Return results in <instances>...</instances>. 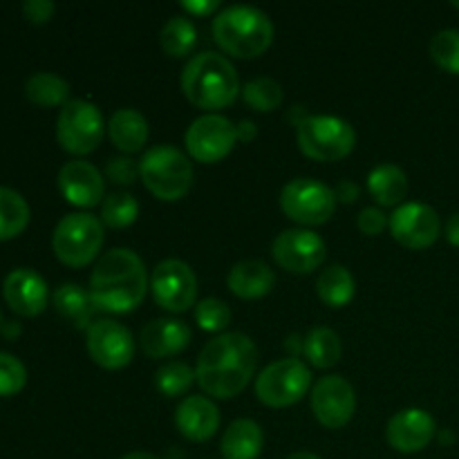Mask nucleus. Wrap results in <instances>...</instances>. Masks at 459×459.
I'll use <instances>...</instances> for the list:
<instances>
[{"label":"nucleus","mask_w":459,"mask_h":459,"mask_svg":"<svg viewBox=\"0 0 459 459\" xmlns=\"http://www.w3.org/2000/svg\"><path fill=\"white\" fill-rule=\"evenodd\" d=\"M258 348L242 332H224L211 339L197 357V384L213 399L238 397L254 379Z\"/></svg>","instance_id":"f257e3e1"},{"label":"nucleus","mask_w":459,"mask_h":459,"mask_svg":"<svg viewBox=\"0 0 459 459\" xmlns=\"http://www.w3.org/2000/svg\"><path fill=\"white\" fill-rule=\"evenodd\" d=\"M146 290V264L133 249L126 247L106 251L97 260L90 276V299L97 312H133L142 305Z\"/></svg>","instance_id":"f03ea898"},{"label":"nucleus","mask_w":459,"mask_h":459,"mask_svg":"<svg viewBox=\"0 0 459 459\" xmlns=\"http://www.w3.org/2000/svg\"><path fill=\"white\" fill-rule=\"evenodd\" d=\"M182 90L193 106L213 112L236 101L242 88L238 70L224 54L200 52L184 65Z\"/></svg>","instance_id":"7ed1b4c3"},{"label":"nucleus","mask_w":459,"mask_h":459,"mask_svg":"<svg viewBox=\"0 0 459 459\" xmlns=\"http://www.w3.org/2000/svg\"><path fill=\"white\" fill-rule=\"evenodd\" d=\"M213 39L236 58H255L269 49L273 40V22L254 4H229L213 18Z\"/></svg>","instance_id":"20e7f679"},{"label":"nucleus","mask_w":459,"mask_h":459,"mask_svg":"<svg viewBox=\"0 0 459 459\" xmlns=\"http://www.w3.org/2000/svg\"><path fill=\"white\" fill-rule=\"evenodd\" d=\"M139 178L143 186L164 202L182 200L195 184V170L191 160L170 143L148 148L139 160Z\"/></svg>","instance_id":"39448f33"},{"label":"nucleus","mask_w":459,"mask_h":459,"mask_svg":"<svg viewBox=\"0 0 459 459\" xmlns=\"http://www.w3.org/2000/svg\"><path fill=\"white\" fill-rule=\"evenodd\" d=\"M299 148L316 161H339L357 146L352 124L336 115H307L296 126Z\"/></svg>","instance_id":"423d86ee"},{"label":"nucleus","mask_w":459,"mask_h":459,"mask_svg":"<svg viewBox=\"0 0 459 459\" xmlns=\"http://www.w3.org/2000/svg\"><path fill=\"white\" fill-rule=\"evenodd\" d=\"M103 222L92 213H67L58 220L52 233V249L67 267H85L99 255L103 247Z\"/></svg>","instance_id":"0eeeda50"},{"label":"nucleus","mask_w":459,"mask_h":459,"mask_svg":"<svg viewBox=\"0 0 459 459\" xmlns=\"http://www.w3.org/2000/svg\"><path fill=\"white\" fill-rule=\"evenodd\" d=\"M312 385V370L299 357L278 359L255 377V394L269 408L299 403Z\"/></svg>","instance_id":"6e6552de"},{"label":"nucleus","mask_w":459,"mask_h":459,"mask_svg":"<svg viewBox=\"0 0 459 459\" xmlns=\"http://www.w3.org/2000/svg\"><path fill=\"white\" fill-rule=\"evenodd\" d=\"M334 188L314 178H296L281 191V209L300 227H318L334 215Z\"/></svg>","instance_id":"1a4fd4ad"},{"label":"nucleus","mask_w":459,"mask_h":459,"mask_svg":"<svg viewBox=\"0 0 459 459\" xmlns=\"http://www.w3.org/2000/svg\"><path fill=\"white\" fill-rule=\"evenodd\" d=\"M106 134L101 110L85 99H70L56 119V139L63 151L72 155H88L97 151Z\"/></svg>","instance_id":"9d476101"},{"label":"nucleus","mask_w":459,"mask_h":459,"mask_svg":"<svg viewBox=\"0 0 459 459\" xmlns=\"http://www.w3.org/2000/svg\"><path fill=\"white\" fill-rule=\"evenodd\" d=\"M152 299L166 312L182 314L191 309L197 299L195 272L179 258H166L157 263L151 276Z\"/></svg>","instance_id":"9b49d317"},{"label":"nucleus","mask_w":459,"mask_h":459,"mask_svg":"<svg viewBox=\"0 0 459 459\" xmlns=\"http://www.w3.org/2000/svg\"><path fill=\"white\" fill-rule=\"evenodd\" d=\"M184 142H186V151L193 160L202 161V164H213V161L224 160L233 151L238 142V130L229 117L206 112L188 126Z\"/></svg>","instance_id":"f8f14e48"},{"label":"nucleus","mask_w":459,"mask_h":459,"mask_svg":"<svg viewBox=\"0 0 459 459\" xmlns=\"http://www.w3.org/2000/svg\"><path fill=\"white\" fill-rule=\"evenodd\" d=\"M85 350L97 366L121 370L134 357V339L124 323L115 318H97L85 332Z\"/></svg>","instance_id":"ddd939ff"},{"label":"nucleus","mask_w":459,"mask_h":459,"mask_svg":"<svg viewBox=\"0 0 459 459\" xmlns=\"http://www.w3.org/2000/svg\"><path fill=\"white\" fill-rule=\"evenodd\" d=\"M390 233L406 249H429L442 233V220L430 204L403 202L390 215Z\"/></svg>","instance_id":"4468645a"},{"label":"nucleus","mask_w":459,"mask_h":459,"mask_svg":"<svg viewBox=\"0 0 459 459\" xmlns=\"http://www.w3.org/2000/svg\"><path fill=\"white\" fill-rule=\"evenodd\" d=\"M278 267L291 273H312L325 260V240L312 229H285L272 245Z\"/></svg>","instance_id":"2eb2a0df"},{"label":"nucleus","mask_w":459,"mask_h":459,"mask_svg":"<svg viewBox=\"0 0 459 459\" xmlns=\"http://www.w3.org/2000/svg\"><path fill=\"white\" fill-rule=\"evenodd\" d=\"M312 412L325 429H343L357 412V393L345 377L327 375L314 384Z\"/></svg>","instance_id":"dca6fc26"},{"label":"nucleus","mask_w":459,"mask_h":459,"mask_svg":"<svg viewBox=\"0 0 459 459\" xmlns=\"http://www.w3.org/2000/svg\"><path fill=\"white\" fill-rule=\"evenodd\" d=\"M437 435V424L433 415L424 408H403L390 417L385 426V442L399 453H420L429 448Z\"/></svg>","instance_id":"f3484780"},{"label":"nucleus","mask_w":459,"mask_h":459,"mask_svg":"<svg viewBox=\"0 0 459 459\" xmlns=\"http://www.w3.org/2000/svg\"><path fill=\"white\" fill-rule=\"evenodd\" d=\"M58 188L70 204L92 209L106 200V179L103 173L85 160H72L58 170Z\"/></svg>","instance_id":"a211bd4d"},{"label":"nucleus","mask_w":459,"mask_h":459,"mask_svg":"<svg viewBox=\"0 0 459 459\" xmlns=\"http://www.w3.org/2000/svg\"><path fill=\"white\" fill-rule=\"evenodd\" d=\"M3 296L9 309L21 316H39L49 300L48 282L34 269L18 267L7 273L3 282Z\"/></svg>","instance_id":"6ab92c4d"},{"label":"nucleus","mask_w":459,"mask_h":459,"mask_svg":"<svg viewBox=\"0 0 459 459\" xmlns=\"http://www.w3.org/2000/svg\"><path fill=\"white\" fill-rule=\"evenodd\" d=\"M191 327L179 318H152L143 325L139 334V343L146 357L151 359H169L184 352L191 343Z\"/></svg>","instance_id":"aec40b11"},{"label":"nucleus","mask_w":459,"mask_h":459,"mask_svg":"<svg viewBox=\"0 0 459 459\" xmlns=\"http://www.w3.org/2000/svg\"><path fill=\"white\" fill-rule=\"evenodd\" d=\"M175 426L191 442H209L220 429V411L213 399L191 394L179 402L175 411Z\"/></svg>","instance_id":"412c9836"},{"label":"nucleus","mask_w":459,"mask_h":459,"mask_svg":"<svg viewBox=\"0 0 459 459\" xmlns=\"http://www.w3.org/2000/svg\"><path fill=\"white\" fill-rule=\"evenodd\" d=\"M227 285L238 299H263L276 285V273H273V269L264 260H240L229 272Z\"/></svg>","instance_id":"4be33fe9"},{"label":"nucleus","mask_w":459,"mask_h":459,"mask_svg":"<svg viewBox=\"0 0 459 459\" xmlns=\"http://www.w3.org/2000/svg\"><path fill=\"white\" fill-rule=\"evenodd\" d=\"M263 446L264 433L258 421L240 417V420L231 421L229 429L224 430L220 451H222L224 459H258Z\"/></svg>","instance_id":"5701e85b"},{"label":"nucleus","mask_w":459,"mask_h":459,"mask_svg":"<svg viewBox=\"0 0 459 459\" xmlns=\"http://www.w3.org/2000/svg\"><path fill=\"white\" fill-rule=\"evenodd\" d=\"M110 142L126 155L139 152L148 142V121L134 108H119L108 121Z\"/></svg>","instance_id":"b1692460"},{"label":"nucleus","mask_w":459,"mask_h":459,"mask_svg":"<svg viewBox=\"0 0 459 459\" xmlns=\"http://www.w3.org/2000/svg\"><path fill=\"white\" fill-rule=\"evenodd\" d=\"M408 175L402 166L385 161L368 173V191L381 206H402L408 195Z\"/></svg>","instance_id":"393cba45"},{"label":"nucleus","mask_w":459,"mask_h":459,"mask_svg":"<svg viewBox=\"0 0 459 459\" xmlns=\"http://www.w3.org/2000/svg\"><path fill=\"white\" fill-rule=\"evenodd\" d=\"M52 305L65 321L74 323L76 327L88 332V327L94 323V307L92 299H90V290H83L76 282H63L54 290Z\"/></svg>","instance_id":"a878e982"},{"label":"nucleus","mask_w":459,"mask_h":459,"mask_svg":"<svg viewBox=\"0 0 459 459\" xmlns=\"http://www.w3.org/2000/svg\"><path fill=\"white\" fill-rule=\"evenodd\" d=\"M316 294L330 307H345L357 294V281L343 264H330L316 278Z\"/></svg>","instance_id":"bb28decb"},{"label":"nucleus","mask_w":459,"mask_h":459,"mask_svg":"<svg viewBox=\"0 0 459 459\" xmlns=\"http://www.w3.org/2000/svg\"><path fill=\"white\" fill-rule=\"evenodd\" d=\"M341 352H343V345H341L339 334L330 327H314L305 334L303 339V354L314 368H334L341 361Z\"/></svg>","instance_id":"cd10ccee"},{"label":"nucleus","mask_w":459,"mask_h":459,"mask_svg":"<svg viewBox=\"0 0 459 459\" xmlns=\"http://www.w3.org/2000/svg\"><path fill=\"white\" fill-rule=\"evenodd\" d=\"M25 94L34 106L56 108L70 101V83L54 72H36L27 79Z\"/></svg>","instance_id":"c85d7f7f"},{"label":"nucleus","mask_w":459,"mask_h":459,"mask_svg":"<svg viewBox=\"0 0 459 459\" xmlns=\"http://www.w3.org/2000/svg\"><path fill=\"white\" fill-rule=\"evenodd\" d=\"M160 45L169 56H188L197 45L195 22L188 16H170L160 30Z\"/></svg>","instance_id":"c756f323"},{"label":"nucleus","mask_w":459,"mask_h":459,"mask_svg":"<svg viewBox=\"0 0 459 459\" xmlns=\"http://www.w3.org/2000/svg\"><path fill=\"white\" fill-rule=\"evenodd\" d=\"M30 224V204L18 191L0 186V240L21 236Z\"/></svg>","instance_id":"7c9ffc66"},{"label":"nucleus","mask_w":459,"mask_h":459,"mask_svg":"<svg viewBox=\"0 0 459 459\" xmlns=\"http://www.w3.org/2000/svg\"><path fill=\"white\" fill-rule=\"evenodd\" d=\"M240 94L249 103V108L258 112L276 110V108H281L282 99H285L282 85L276 79H272V76H255L249 83L242 85Z\"/></svg>","instance_id":"2f4dec72"},{"label":"nucleus","mask_w":459,"mask_h":459,"mask_svg":"<svg viewBox=\"0 0 459 459\" xmlns=\"http://www.w3.org/2000/svg\"><path fill=\"white\" fill-rule=\"evenodd\" d=\"M139 202L130 191L108 193L101 202V222L112 229H124L137 220Z\"/></svg>","instance_id":"473e14b6"},{"label":"nucleus","mask_w":459,"mask_h":459,"mask_svg":"<svg viewBox=\"0 0 459 459\" xmlns=\"http://www.w3.org/2000/svg\"><path fill=\"white\" fill-rule=\"evenodd\" d=\"M197 381L195 370L184 361H169L155 372V385L164 397H182Z\"/></svg>","instance_id":"72a5a7b5"},{"label":"nucleus","mask_w":459,"mask_h":459,"mask_svg":"<svg viewBox=\"0 0 459 459\" xmlns=\"http://www.w3.org/2000/svg\"><path fill=\"white\" fill-rule=\"evenodd\" d=\"M429 52L444 72L459 74V30H439L430 39Z\"/></svg>","instance_id":"f704fd0d"},{"label":"nucleus","mask_w":459,"mask_h":459,"mask_svg":"<svg viewBox=\"0 0 459 459\" xmlns=\"http://www.w3.org/2000/svg\"><path fill=\"white\" fill-rule=\"evenodd\" d=\"M195 323L204 332H222L231 323V307L222 299H204L195 305Z\"/></svg>","instance_id":"c9c22d12"},{"label":"nucleus","mask_w":459,"mask_h":459,"mask_svg":"<svg viewBox=\"0 0 459 459\" xmlns=\"http://www.w3.org/2000/svg\"><path fill=\"white\" fill-rule=\"evenodd\" d=\"M27 384V370L21 359L0 352V397H13Z\"/></svg>","instance_id":"e433bc0d"},{"label":"nucleus","mask_w":459,"mask_h":459,"mask_svg":"<svg viewBox=\"0 0 459 459\" xmlns=\"http://www.w3.org/2000/svg\"><path fill=\"white\" fill-rule=\"evenodd\" d=\"M106 178L119 186H128L139 178V161H134L128 155L110 157L106 164Z\"/></svg>","instance_id":"4c0bfd02"},{"label":"nucleus","mask_w":459,"mask_h":459,"mask_svg":"<svg viewBox=\"0 0 459 459\" xmlns=\"http://www.w3.org/2000/svg\"><path fill=\"white\" fill-rule=\"evenodd\" d=\"M390 224V218L377 206H366V209L359 213L357 227L361 229V233L366 236H379V233L385 231V227Z\"/></svg>","instance_id":"58836bf2"},{"label":"nucleus","mask_w":459,"mask_h":459,"mask_svg":"<svg viewBox=\"0 0 459 459\" xmlns=\"http://www.w3.org/2000/svg\"><path fill=\"white\" fill-rule=\"evenodd\" d=\"M54 12H56V4L52 0H25L22 3V13H25L27 21L36 22V25L48 22L54 16Z\"/></svg>","instance_id":"ea45409f"},{"label":"nucleus","mask_w":459,"mask_h":459,"mask_svg":"<svg viewBox=\"0 0 459 459\" xmlns=\"http://www.w3.org/2000/svg\"><path fill=\"white\" fill-rule=\"evenodd\" d=\"M220 0H182V9H186L191 16H209L218 12Z\"/></svg>","instance_id":"a19ab883"},{"label":"nucleus","mask_w":459,"mask_h":459,"mask_svg":"<svg viewBox=\"0 0 459 459\" xmlns=\"http://www.w3.org/2000/svg\"><path fill=\"white\" fill-rule=\"evenodd\" d=\"M359 193H361V188H359V184L352 182V179H343V182H339V186L334 188L336 200L343 202V204H352V202H357Z\"/></svg>","instance_id":"79ce46f5"},{"label":"nucleus","mask_w":459,"mask_h":459,"mask_svg":"<svg viewBox=\"0 0 459 459\" xmlns=\"http://www.w3.org/2000/svg\"><path fill=\"white\" fill-rule=\"evenodd\" d=\"M238 130V142H251V139H255V134H258V128H255L254 121L245 119L240 121V124L236 126Z\"/></svg>","instance_id":"37998d69"},{"label":"nucleus","mask_w":459,"mask_h":459,"mask_svg":"<svg viewBox=\"0 0 459 459\" xmlns=\"http://www.w3.org/2000/svg\"><path fill=\"white\" fill-rule=\"evenodd\" d=\"M446 240L453 247H459V213H453L446 222Z\"/></svg>","instance_id":"c03bdc74"},{"label":"nucleus","mask_w":459,"mask_h":459,"mask_svg":"<svg viewBox=\"0 0 459 459\" xmlns=\"http://www.w3.org/2000/svg\"><path fill=\"white\" fill-rule=\"evenodd\" d=\"M121 459H160V457L152 455V453H146V451H133V453H126Z\"/></svg>","instance_id":"a18cd8bd"},{"label":"nucleus","mask_w":459,"mask_h":459,"mask_svg":"<svg viewBox=\"0 0 459 459\" xmlns=\"http://www.w3.org/2000/svg\"><path fill=\"white\" fill-rule=\"evenodd\" d=\"M287 459H321V457L314 455V453H307V451H299V453H291Z\"/></svg>","instance_id":"49530a36"},{"label":"nucleus","mask_w":459,"mask_h":459,"mask_svg":"<svg viewBox=\"0 0 459 459\" xmlns=\"http://www.w3.org/2000/svg\"><path fill=\"white\" fill-rule=\"evenodd\" d=\"M453 7L459 9V0H453Z\"/></svg>","instance_id":"de8ad7c7"},{"label":"nucleus","mask_w":459,"mask_h":459,"mask_svg":"<svg viewBox=\"0 0 459 459\" xmlns=\"http://www.w3.org/2000/svg\"><path fill=\"white\" fill-rule=\"evenodd\" d=\"M0 325H3V314H0Z\"/></svg>","instance_id":"09e8293b"}]
</instances>
